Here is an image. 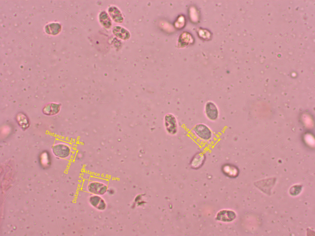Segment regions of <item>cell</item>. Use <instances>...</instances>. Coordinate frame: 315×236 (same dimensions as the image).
<instances>
[{
	"label": "cell",
	"mask_w": 315,
	"mask_h": 236,
	"mask_svg": "<svg viewBox=\"0 0 315 236\" xmlns=\"http://www.w3.org/2000/svg\"><path fill=\"white\" fill-rule=\"evenodd\" d=\"M193 130L197 136L203 140H208L212 136V132L210 129L204 124H199L196 125Z\"/></svg>",
	"instance_id": "6da1fadb"
},
{
	"label": "cell",
	"mask_w": 315,
	"mask_h": 236,
	"mask_svg": "<svg viewBox=\"0 0 315 236\" xmlns=\"http://www.w3.org/2000/svg\"><path fill=\"white\" fill-rule=\"evenodd\" d=\"M164 125L166 131L169 134L174 135L177 132V121L175 116L173 115L168 114L165 116Z\"/></svg>",
	"instance_id": "7a4b0ae2"
},
{
	"label": "cell",
	"mask_w": 315,
	"mask_h": 236,
	"mask_svg": "<svg viewBox=\"0 0 315 236\" xmlns=\"http://www.w3.org/2000/svg\"><path fill=\"white\" fill-rule=\"evenodd\" d=\"M205 113L207 117L212 121L216 120L218 118L219 112L216 104L213 102L206 103L205 107Z\"/></svg>",
	"instance_id": "3957f363"
},
{
	"label": "cell",
	"mask_w": 315,
	"mask_h": 236,
	"mask_svg": "<svg viewBox=\"0 0 315 236\" xmlns=\"http://www.w3.org/2000/svg\"><path fill=\"white\" fill-rule=\"evenodd\" d=\"M52 150L55 155L62 158L67 157L70 152V148L67 145L63 144H58L54 145Z\"/></svg>",
	"instance_id": "277c9868"
},
{
	"label": "cell",
	"mask_w": 315,
	"mask_h": 236,
	"mask_svg": "<svg viewBox=\"0 0 315 236\" xmlns=\"http://www.w3.org/2000/svg\"><path fill=\"white\" fill-rule=\"evenodd\" d=\"M205 160V155L202 153H197L192 158L191 165L193 168H198L203 164Z\"/></svg>",
	"instance_id": "5b68a950"
},
{
	"label": "cell",
	"mask_w": 315,
	"mask_h": 236,
	"mask_svg": "<svg viewBox=\"0 0 315 236\" xmlns=\"http://www.w3.org/2000/svg\"><path fill=\"white\" fill-rule=\"evenodd\" d=\"M109 14L112 19L116 22H120L123 20L122 14L116 7H110L108 10Z\"/></svg>",
	"instance_id": "8992f818"
},
{
	"label": "cell",
	"mask_w": 315,
	"mask_h": 236,
	"mask_svg": "<svg viewBox=\"0 0 315 236\" xmlns=\"http://www.w3.org/2000/svg\"><path fill=\"white\" fill-rule=\"evenodd\" d=\"M223 171L226 175L231 177H235L238 174L237 168L235 166L230 165H225L223 168Z\"/></svg>",
	"instance_id": "52a82bcc"
},
{
	"label": "cell",
	"mask_w": 315,
	"mask_h": 236,
	"mask_svg": "<svg viewBox=\"0 0 315 236\" xmlns=\"http://www.w3.org/2000/svg\"><path fill=\"white\" fill-rule=\"evenodd\" d=\"M100 22L106 28H109L111 25L110 19L107 14L104 11L101 13L99 16Z\"/></svg>",
	"instance_id": "ba28073f"
},
{
	"label": "cell",
	"mask_w": 315,
	"mask_h": 236,
	"mask_svg": "<svg viewBox=\"0 0 315 236\" xmlns=\"http://www.w3.org/2000/svg\"><path fill=\"white\" fill-rule=\"evenodd\" d=\"M113 32L114 34L117 37L122 39H126L127 36H128V32L126 30L122 28V32H120L116 28L114 27L113 29Z\"/></svg>",
	"instance_id": "9c48e42d"
}]
</instances>
